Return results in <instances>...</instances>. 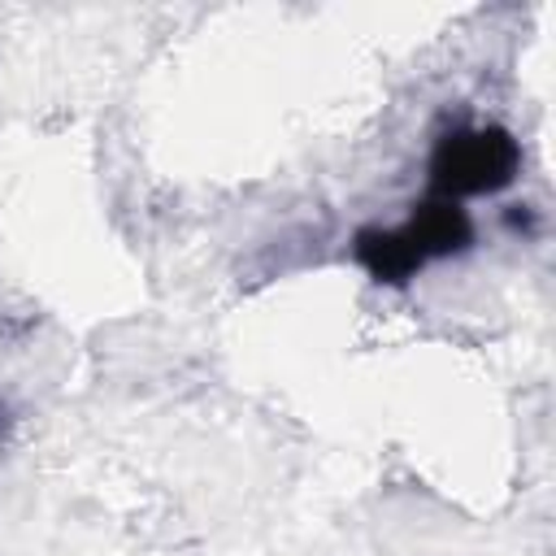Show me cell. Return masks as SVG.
Here are the masks:
<instances>
[{
  "mask_svg": "<svg viewBox=\"0 0 556 556\" xmlns=\"http://www.w3.org/2000/svg\"><path fill=\"white\" fill-rule=\"evenodd\" d=\"M513 169H517V143L504 130L469 126V130L439 139L434 161H430V182H434L439 200L456 204L465 195L504 187L513 178Z\"/></svg>",
  "mask_w": 556,
  "mask_h": 556,
  "instance_id": "1",
  "label": "cell"
}]
</instances>
